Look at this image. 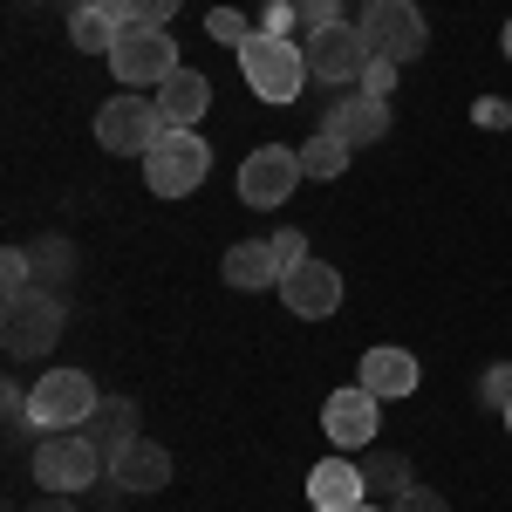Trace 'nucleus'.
I'll list each match as a JSON object with an SVG mask.
<instances>
[{
    "label": "nucleus",
    "mask_w": 512,
    "mask_h": 512,
    "mask_svg": "<svg viewBox=\"0 0 512 512\" xmlns=\"http://www.w3.org/2000/svg\"><path fill=\"white\" fill-rule=\"evenodd\" d=\"M355 28H362V41H369V55L403 62V69L431 48V28H424V7H417V0H369Z\"/></svg>",
    "instance_id": "nucleus-6"
},
{
    "label": "nucleus",
    "mask_w": 512,
    "mask_h": 512,
    "mask_svg": "<svg viewBox=\"0 0 512 512\" xmlns=\"http://www.w3.org/2000/svg\"><path fill=\"white\" fill-rule=\"evenodd\" d=\"M499 48H506V55H512V21H506V41H499Z\"/></svg>",
    "instance_id": "nucleus-33"
},
{
    "label": "nucleus",
    "mask_w": 512,
    "mask_h": 512,
    "mask_svg": "<svg viewBox=\"0 0 512 512\" xmlns=\"http://www.w3.org/2000/svg\"><path fill=\"white\" fill-rule=\"evenodd\" d=\"M89 437L103 444V458H117L123 444L137 437V403H130V396H103L96 417H89Z\"/></svg>",
    "instance_id": "nucleus-20"
},
{
    "label": "nucleus",
    "mask_w": 512,
    "mask_h": 512,
    "mask_svg": "<svg viewBox=\"0 0 512 512\" xmlns=\"http://www.w3.org/2000/svg\"><path fill=\"white\" fill-rule=\"evenodd\" d=\"M28 512H76V506H69L62 492H41V506H28Z\"/></svg>",
    "instance_id": "nucleus-31"
},
{
    "label": "nucleus",
    "mask_w": 512,
    "mask_h": 512,
    "mask_svg": "<svg viewBox=\"0 0 512 512\" xmlns=\"http://www.w3.org/2000/svg\"><path fill=\"white\" fill-rule=\"evenodd\" d=\"M355 383H362V390H376L383 403H396V396H417L424 369H417V355H410V349H369Z\"/></svg>",
    "instance_id": "nucleus-17"
},
{
    "label": "nucleus",
    "mask_w": 512,
    "mask_h": 512,
    "mask_svg": "<svg viewBox=\"0 0 512 512\" xmlns=\"http://www.w3.org/2000/svg\"><path fill=\"white\" fill-rule=\"evenodd\" d=\"M376 424H383V396L362 390V383H349V390H335L321 403V431H328L335 451H362L376 437Z\"/></svg>",
    "instance_id": "nucleus-11"
},
{
    "label": "nucleus",
    "mask_w": 512,
    "mask_h": 512,
    "mask_svg": "<svg viewBox=\"0 0 512 512\" xmlns=\"http://www.w3.org/2000/svg\"><path fill=\"white\" fill-rule=\"evenodd\" d=\"M478 396H485V403H492V410L506 417V410H512V362H499V369H485V376H478Z\"/></svg>",
    "instance_id": "nucleus-25"
},
{
    "label": "nucleus",
    "mask_w": 512,
    "mask_h": 512,
    "mask_svg": "<svg viewBox=\"0 0 512 512\" xmlns=\"http://www.w3.org/2000/svg\"><path fill=\"white\" fill-rule=\"evenodd\" d=\"M355 512H390V506H376V499H369V506H355Z\"/></svg>",
    "instance_id": "nucleus-32"
},
{
    "label": "nucleus",
    "mask_w": 512,
    "mask_h": 512,
    "mask_svg": "<svg viewBox=\"0 0 512 512\" xmlns=\"http://www.w3.org/2000/svg\"><path fill=\"white\" fill-rule=\"evenodd\" d=\"M321 130H328V137H342L349 151H362V144L390 137V96H342V103L328 110Z\"/></svg>",
    "instance_id": "nucleus-14"
},
{
    "label": "nucleus",
    "mask_w": 512,
    "mask_h": 512,
    "mask_svg": "<svg viewBox=\"0 0 512 512\" xmlns=\"http://www.w3.org/2000/svg\"><path fill=\"white\" fill-rule=\"evenodd\" d=\"M117 35H123V21L110 14V0H96V7H76V14H69V41H76L82 55H110Z\"/></svg>",
    "instance_id": "nucleus-19"
},
{
    "label": "nucleus",
    "mask_w": 512,
    "mask_h": 512,
    "mask_svg": "<svg viewBox=\"0 0 512 512\" xmlns=\"http://www.w3.org/2000/svg\"><path fill=\"white\" fill-rule=\"evenodd\" d=\"M110 478H117L123 492H164L171 485V451L151 444V437H130L117 458H110Z\"/></svg>",
    "instance_id": "nucleus-16"
},
{
    "label": "nucleus",
    "mask_w": 512,
    "mask_h": 512,
    "mask_svg": "<svg viewBox=\"0 0 512 512\" xmlns=\"http://www.w3.org/2000/svg\"><path fill=\"white\" fill-rule=\"evenodd\" d=\"M301 55H308L315 82H362V69H369V41L355 21H328L315 35H301Z\"/></svg>",
    "instance_id": "nucleus-10"
},
{
    "label": "nucleus",
    "mask_w": 512,
    "mask_h": 512,
    "mask_svg": "<svg viewBox=\"0 0 512 512\" xmlns=\"http://www.w3.org/2000/svg\"><path fill=\"white\" fill-rule=\"evenodd\" d=\"M178 7H185V0H110V14H117L123 28H171Z\"/></svg>",
    "instance_id": "nucleus-23"
},
{
    "label": "nucleus",
    "mask_w": 512,
    "mask_h": 512,
    "mask_svg": "<svg viewBox=\"0 0 512 512\" xmlns=\"http://www.w3.org/2000/svg\"><path fill=\"white\" fill-rule=\"evenodd\" d=\"M301 171H308V178H342V171H349V144L328 137V130H315V137L301 144Z\"/></svg>",
    "instance_id": "nucleus-22"
},
{
    "label": "nucleus",
    "mask_w": 512,
    "mask_h": 512,
    "mask_svg": "<svg viewBox=\"0 0 512 512\" xmlns=\"http://www.w3.org/2000/svg\"><path fill=\"white\" fill-rule=\"evenodd\" d=\"M294 14H301V35H315V28H328V21H342L335 0H294Z\"/></svg>",
    "instance_id": "nucleus-28"
},
{
    "label": "nucleus",
    "mask_w": 512,
    "mask_h": 512,
    "mask_svg": "<svg viewBox=\"0 0 512 512\" xmlns=\"http://www.w3.org/2000/svg\"><path fill=\"white\" fill-rule=\"evenodd\" d=\"M212 171V144L198 130H164L158 144L144 151V185L158 198H192Z\"/></svg>",
    "instance_id": "nucleus-5"
},
{
    "label": "nucleus",
    "mask_w": 512,
    "mask_h": 512,
    "mask_svg": "<svg viewBox=\"0 0 512 512\" xmlns=\"http://www.w3.org/2000/svg\"><path fill=\"white\" fill-rule=\"evenodd\" d=\"M308 506L315 512L369 506V478H362V465H349V458H321L315 472H308Z\"/></svg>",
    "instance_id": "nucleus-13"
},
{
    "label": "nucleus",
    "mask_w": 512,
    "mask_h": 512,
    "mask_svg": "<svg viewBox=\"0 0 512 512\" xmlns=\"http://www.w3.org/2000/svg\"><path fill=\"white\" fill-rule=\"evenodd\" d=\"M62 342V301L48 294V287H21V294H7V315H0V349L14 355V362H35Z\"/></svg>",
    "instance_id": "nucleus-4"
},
{
    "label": "nucleus",
    "mask_w": 512,
    "mask_h": 512,
    "mask_svg": "<svg viewBox=\"0 0 512 512\" xmlns=\"http://www.w3.org/2000/svg\"><path fill=\"white\" fill-rule=\"evenodd\" d=\"M274 260H280V267H301V260H308V233L280 226V233H274Z\"/></svg>",
    "instance_id": "nucleus-29"
},
{
    "label": "nucleus",
    "mask_w": 512,
    "mask_h": 512,
    "mask_svg": "<svg viewBox=\"0 0 512 512\" xmlns=\"http://www.w3.org/2000/svg\"><path fill=\"white\" fill-rule=\"evenodd\" d=\"M96 478H110V458H103V444L96 437H82V431H55V437H41V451H35V485L41 492H89Z\"/></svg>",
    "instance_id": "nucleus-3"
},
{
    "label": "nucleus",
    "mask_w": 512,
    "mask_h": 512,
    "mask_svg": "<svg viewBox=\"0 0 512 512\" xmlns=\"http://www.w3.org/2000/svg\"><path fill=\"white\" fill-rule=\"evenodd\" d=\"M0 280H7V294H21V287H35V260H28L21 246H7V253H0Z\"/></svg>",
    "instance_id": "nucleus-27"
},
{
    "label": "nucleus",
    "mask_w": 512,
    "mask_h": 512,
    "mask_svg": "<svg viewBox=\"0 0 512 512\" xmlns=\"http://www.w3.org/2000/svg\"><path fill=\"white\" fill-rule=\"evenodd\" d=\"M151 96H158V110H164V123H171V130H192V123L205 117V103H212V82L198 76V69H178V76L158 82Z\"/></svg>",
    "instance_id": "nucleus-18"
},
{
    "label": "nucleus",
    "mask_w": 512,
    "mask_h": 512,
    "mask_svg": "<svg viewBox=\"0 0 512 512\" xmlns=\"http://www.w3.org/2000/svg\"><path fill=\"white\" fill-rule=\"evenodd\" d=\"M219 274H226V287H239V294H267V287L287 280V267L274 260V239H239V246H226Z\"/></svg>",
    "instance_id": "nucleus-15"
},
{
    "label": "nucleus",
    "mask_w": 512,
    "mask_h": 512,
    "mask_svg": "<svg viewBox=\"0 0 512 512\" xmlns=\"http://www.w3.org/2000/svg\"><path fill=\"white\" fill-rule=\"evenodd\" d=\"M390 512H451V506H444V499H437L431 485H410V492H403V499H396Z\"/></svg>",
    "instance_id": "nucleus-30"
},
{
    "label": "nucleus",
    "mask_w": 512,
    "mask_h": 512,
    "mask_svg": "<svg viewBox=\"0 0 512 512\" xmlns=\"http://www.w3.org/2000/svg\"><path fill=\"white\" fill-rule=\"evenodd\" d=\"M164 130H171V123H164L158 96H110V103L96 110V144H103L110 158H144Z\"/></svg>",
    "instance_id": "nucleus-7"
},
{
    "label": "nucleus",
    "mask_w": 512,
    "mask_h": 512,
    "mask_svg": "<svg viewBox=\"0 0 512 512\" xmlns=\"http://www.w3.org/2000/svg\"><path fill=\"white\" fill-rule=\"evenodd\" d=\"M362 478H369V499H390V506L417 485V472H410V458H403V451H369Z\"/></svg>",
    "instance_id": "nucleus-21"
},
{
    "label": "nucleus",
    "mask_w": 512,
    "mask_h": 512,
    "mask_svg": "<svg viewBox=\"0 0 512 512\" xmlns=\"http://www.w3.org/2000/svg\"><path fill=\"white\" fill-rule=\"evenodd\" d=\"M280 301H287V315H301V321H328L342 308V274L328 260H301L280 280Z\"/></svg>",
    "instance_id": "nucleus-12"
},
{
    "label": "nucleus",
    "mask_w": 512,
    "mask_h": 512,
    "mask_svg": "<svg viewBox=\"0 0 512 512\" xmlns=\"http://www.w3.org/2000/svg\"><path fill=\"white\" fill-rule=\"evenodd\" d=\"M110 69H117V82H130V89H158V82H171L185 62H178L171 28H123L117 48H110Z\"/></svg>",
    "instance_id": "nucleus-8"
},
{
    "label": "nucleus",
    "mask_w": 512,
    "mask_h": 512,
    "mask_svg": "<svg viewBox=\"0 0 512 512\" xmlns=\"http://www.w3.org/2000/svg\"><path fill=\"white\" fill-rule=\"evenodd\" d=\"M96 383L82 376V369H41V383L28 390V431L55 437V431H76L96 417Z\"/></svg>",
    "instance_id": "nucleus-2"
},
{
    "label": "nucleus",
    "mask_w": 512,
    "mask_h": 512,
    "mask_svg": "<svg viewBox=\"0 0 512 512\" xmlns=\"http://www.w3.org/2000/svg\"><path fill=\"white\" fill-rule=\"evenodd\" d=\"M308 171H301V151H287V144H260L253 158L239 164V205H253V212H274L294 198Z\"/></svg>",
    "instance_id": "nucleus-9"
},
{
    "label": "nucleus",
    "mask_w": 512,
    "mask_h": 512,
    "mask_svg": "<svg viewBox=\"0 0 512 512\" xmlns=\"http://www.w3.org/2000/svg\"><path fill=\"white\" fill-rule=\"evenodd\" d=\"M506 431H512V410H506Z\"/></svg>",
    "instance_id": "nucleus-34"
},
{
    "label": "nucleus",
    "mask_w": 512,
    "mask_h": 512,
    "mask_svg": "<svg viewBox=\"0 0 512 512\" xmlns=\"http://www.w3.org/2000/svg\"><path fill=\"white\" fill-rule=\"evenodd\" d=\"M239 76H246V89H253L260 103H294V96L308 89V55H301V41L260 28V35L239 48Z\"/></svg>",
    "instance_id": "nucleus-1"
},
{
    "label": "nucleus",
    "mask_w": 512,
    "mask_h": 512,
    "mask_svg": "<svg viewBox=\"0 0 512 512\" xmlns=\"http://www.w3.org/2000/svg\"><path fill=\"white\" fill-rule=\"evenodd\" d=\"M205 35L212 41H226V48H246V41L260 35V21H246V14H239V7H212V14H205Z\"/></svg>",
    "instance_id": "nucleus-24"
},
{
    "label": "nucleus",
    "mask_w": 512,
    "mask_h": 512,
    "mask_svg": "<svg viewBox=\"0 0 512 512\" xmlns=\"http://www.w3.org/2000/svg\"><path fill=\"white\" fill-rule=\"evenodd\" d=\"M396 76H403V62L369 55V69H362V96H396Z\"/></svg>",
    "instance_id": "nucleus-26"
}]
</instances>
